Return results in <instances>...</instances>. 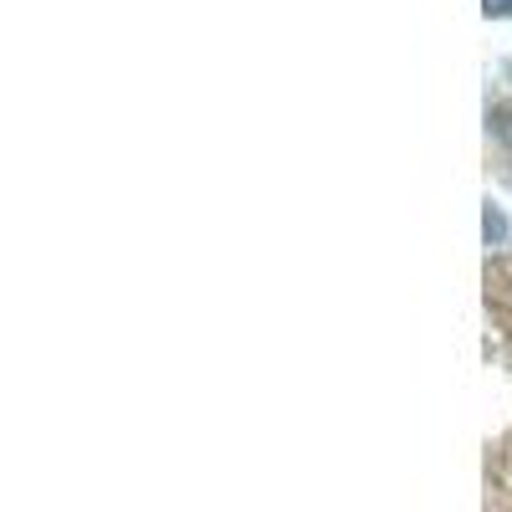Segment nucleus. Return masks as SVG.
<instances>
[{
	"instance_id": "f257e3e1",
	"label": "nucleus",
	"mask_w": 512,
	"mask_h": 512,
	"mask_svg": "<svg viewBox=\"0 0 512 512\" xmlns=\"http://www.w3.org/2000/svg\"><path fill=\"white\" fill-rule=\"evenodd\" d=\"M482 231H487V246H502L507 241V216L497 205H487V216H482Z\"/></svg>"
},
{
	"instance_id": "f03ea898",
	"label": "nucleus",
	"mask_w": 512,
	"mask_h": 512,
	"mask_svg": "<svg viewBox=\"0 0 512 512\" xmlns=\"http://www.w3.org/2000/svg\"><path fill=\"white\" fill-rule=\"evenodd\" d=\"M482 11H487L492 21H502V16H512V0H482Z\"/></svg>"
}]
</instances>
